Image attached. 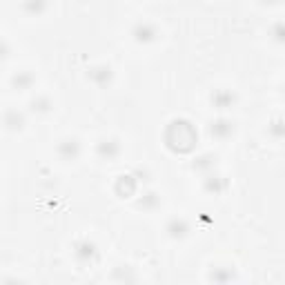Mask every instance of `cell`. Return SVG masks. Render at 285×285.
<instances>
[{"instance_id":"cell-1","label":"cell","mask_w":285,"mask_h":285,"mask_svg":"<svg viewBox=\"0 0 285 285\" xmlns=\"http://www.w3.org/2000/svg\"><path fill=\"white\" fill-rule=\"evenodd\" d=\"M156 27L151 25V22H138V25L134 27V38L138 42H149V40H154L156 38Z\"/></svg>"},{"instance_id":"cell-2","label":"cell","mask_w":285,"mask_h":285,"mask_svg":"<svg viewBox=\"0 0 285 285\" xmlns=\"http://www.w3.org/2000/svg\"><path fill=\"white\" fill-rule=\"evenodd\" d=\"M98 149H100L102 156H107V159H112V156H116L118 151H120V147H118L116 141H102Z\"/></svg>"},{"instance_id":"cell-3","label":"cell","mask_w":285,"mask_h":285,"mask_svg":"<svg viewBox=\"0 0 285 285\" xmlns=\"http://www.w3.org/2000/svg\"><path fill=\"white\" fill-rule=\"evenodd\" d=\"M272 40H276V42H281V45H285V20L281 22H276L274 27H272Z\"/></svg>"},{"instance_id":"cell-4","label":"cell","mask_w":285,"mask_h":285,"mask_svg":"<svg viewBox=\"0 0 285 285\" xmlns=\"http://www.w3.org/2000/svg\"><path fill=\"white\" fill-rule=\"evenodd\" d=\"M45 0H27L25 3V9L32 11V14H40V11H45Z\"/></svg>"},{"instance_id":"cell-5","label":"cell","mask_w":285,"mask_h":285,"mask_svg":"<svg viewBox=\"0 0 285 285\" xmlns=\"http://www.w3.org/2000/svg\"><path fill=\"white\" fill-rule=\"evenodd\" d=\"M169 232H172L174 236H183L185 234V229H187V225H185V221H176V218H174L172 223H169Z\"/></svg>"},{"instance_id":"cell-6","label":"cell","mask_w":285,"mask_h":285,"mask_svg":"<svg viewBox=\"0 0 285 285\" xmlns=\"http://www.w3.org/2000/svg\"><path fill=\"white\" fill-rule=\"evenodd\" d=\"M212 132H216L218 136H225L227 132H232V123H227V120H221V123H216V127H212Z\"/></svg>"},{"instance_id":"cell-7","label":"cell","mask_w":285,"mask_h":285,"mask_svg":"<svg viewBox=\"0 0 285 285\" xmlns=\"http://www.w3.org/2000/svg\"><path fill=\"white\" fill-rule=\"evenodd\" d=\"M270 132L278 138V134H285V120H276V123H272L270 127Z\"/></svg>"},{"instance_id":"cell-8","label":"cell","mask_w":285,"mask_h":285,"mask_svg":"<svg viewBox=\"0 0 285 285\" xmlns=\"http://www.w3.org/2000/svg\"><path fill=\"white\" fill-rule=\"evenodd\" d=\"M261 3H268V5H276V3H281V0H261Z\"/></svg>"}]
</instances>
